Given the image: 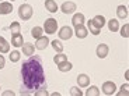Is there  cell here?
I'll use <instances>...</instances> for the list:
<instances>
[{"label":"cell","instance_id":"cell-1","mask_svg":"<svg viewBox=\"0 0 129 96\" xmlns=\"http://www.w3.org/2000/svg\"><path fill=\"white\" fill-rule=\"evenodd\" d=\"M23 82L27 89L37 90L45 86V72L42 67V61L38 56H29V58L23 63L21 67Z\"/></svg>","mask_w":129,"mask_h":96},{"label":"cell","instance_id":"cell-2","mask_svg":"<svg viewBox=\"0 0 129 96\" xmlns=\"http://www.w3.org/2000/svg\"><path fill=\"white\" fill-rule=\"evenodd\" d=\"M32 7L29 6V4H21V6L18 7V17L23 21H28L29 18L32 17Z\"/></svg>","mask_w":129,"mask_h":96},{"label":"cell","instance_id":"cell-3","mask_svg":"<svg viewBox=\"0 0 129 96\" xmlns=\"http://www.w3.org/2000/svg\"><path fill=\"white\" fill-rule=\"evenodd\" d=\"M44 28H45V34H49V35L55 34L56 29H58V22H56V20L55 18H48L45 21V24H44Z\"/></svg>","mask_w":129,"mask_h":96},{"label":"cell","instance_id":"cell-4","mask_svg":"<svg viewBox=\"0 0 129 96\" xmlns=\"http://www.w3.org/2000/svg\"><path fill=\"white\" fill-rule=\"evenodd\" d=\"M115 89H116V86L112 81H107V82L103 84V93L104 95H108V96L114 95V93H115Z\"/></svg>","mask_w":129,"mask_h":96},{"label":"cell","instance_id":"cell-5","mask_svg":"<svg viewBox=\"0 0 129 96\" xmlns=\"http://www.w3.org/2000/svg\"><path fill=\"white\" fill-rule=\"evenodd\" d=\"M95 53L100 58H105L107 56H108V53H110V48H108V45H105V43H100V45L97 46Z\"/></svg>","mask_w":129,"mask_h":96},{"label":"cell","instance_id":"cell-6","mask_svg":"<svg viewBox=\"0 0 129 96\" xmlns=\"http://www.w3.org/2000/svg\"><path fill=\"white\" fill-rule=\"evenodd\" d=\"M60 10H62V13H64V14H73L76 11V3H73V2H64L62 4Z\"/></svg>","mask_w":129,"mask_h":96},{"label":"cell","instance_id":"cell-7","mask_svg":"<svg viewBox=\"0 0 129 96\" xmlns=\"http://www.w3.org/2000/svg\"><path fill=\"white\" fill-rule=\"evenodd\" d=\"M74 28H76V29H74V35L77 36L79 39H84L86 36L88 35V29L86 28L83 24H80V25H76Z\"/></svg>","mask_w":129,"mask_h":96},{"label":"cell","instance_id":"cell-8","mask_svg":"<svg viewBox=\"0 0 129 96\" xmlns=\"http://www.w3.org/2000/svg\"><path fill=\"white\" fill-rule=\"evenodd\" d=\"M72 35H73V31H72L70 26H62L60 31H59V38L63 39V40H68V39H70Z\"/></svg>","mask_w":129,"mask_h":96},{"label":"cell","instance_id":"cell-9","mask_svg":"<svg viewBox=\"0 0 129 96\" xmlns=\"http://www.w3.org/2000/svg\"><path fill=\"white\" fill-rule=\"evenodd\" d=\"M48 45H49V39L46 38V36H44V35H42L41 38H38L37 42H35V48L38 49V50H44V49H46Z\"/></svg>","mask_w":129,"mask_h":96},{"label":"cell","instance_id":"cell-10","mask_svg":"<svg viewBox=\"0 0 129 96\" xmlns=\"http://www.w3.org/2000/svg\"><path fill=\"white\" fill-rule=\"evenodd\" d=\"M77 84H79V86H81V88H87L88 85H90V77L86 75V74H79L77 75Z\"/></svg>","mask_w":129,"mask_h":96},{"label":"cell","instance_id":"cell-11","mask_svg":"<svg viewBox=\"0 0 129 96\" xmlns=\"http://www.w3.org/2000/svg\"><path fill=\"white\" fill-rule=\"evenodd\" d=\"M11 45L16 46V48H20V46H23V35L21 34H13L11 35Z\"/></svg>","mask_w":129,"mask_h":96},{"label":"cell","instance_id":"cell-12","mask_svg":"<svg viewBox=\"0 0 129 96\" xmlns=\"http://www.w3.org/2000/svg\"><path fill=\"white\" fill-rule=\"evenodd\" d=\"M11 11H13V6H11V3H7V2L0 3V14L6 16V14H10Z\"/></svg>","mask_w":129,"mask_h":96},{"label":"cell","instance_id":"cell-13","mask_svg":"<svg viewBox=\"0 0 129 96\" xmlns=\"http://www.w3.org/2000/svg\"><path fill=\"white\" fill-rule=\"evenodd\" d=\"M45 7L49 13H56L58 11V4L55 0H45Z\"/></svg>","mask_w":129,"mask_h":96},{"label":"cell","instance_id":"cell-14","mask_svg":"<svg viewBox=\"0 0 129 96\" xmlns=\"http://www.w3.org/2000/svg\"><path fill=\"white\" fill-rule=\"evenodd\" d=\"M72 63L70 61H68V60H64V61H62V63H59L58 64V70L59 71H62V72H66V71H70L72 70Z\"/></svg>","mask_w":129,"mask_h":96},{"label":"cell","instance_id":"cell-15","mask_svg":"<svg viewBox=\"0 0 129 96\" xmlns=\"http://www.w3.org/2000/svg\"><path fill=\"white\" fill-rule=\"evenodd\" d=\"M34 49H35V46L32 45V43H24L23 45V53L29 57V56L34 54Z\"/></svg>","mask_w":129,"mask_h":96},{"label":"cell","instance_id":"cell-16","mask_svg":"<svg viewBox=\"0 0 129 96\" xmlns=\"http://www.w3.org/2000/svg\"><path fill=\"white\" fill-rule=\"evenodd\" d=\"M9 52H10L9 42H7L3 36H0V53H9Z\"/></svg>","mask_w":129,"mask_h":96},{"label":"cell","instance_id":"cell-17","mask_svg":"<svg viewBox=\"0 0 129 96\" xmlns=\"http://www.w3.org/2000/svg\"><path fill=\"white\" fill-rule=\"evenodd\" d=\"M116 16H118V18L125 20L128 17V8L125 6H118V8H116Z\"/></svg>","mask_w":129,"mask_h":96},{"label":"cell","instance_id":"cell-18","mask_svg":"<svg viewBox=\"0 0 129 96\" xmlns=\"http://www.w3.org/2000/svg\"><path fill=\"white\" fill-rule=\"evenodd\" d=\"M84 22V16L81 13H76L73 16V18H72V24H73L74 26L76 25H80V24Z\"/></svg>","mask_w":129,"mask_h":96},{"label":"cell","instance_id":"cell-19","mask_svg":"<svg viewBox=\"0 0 129 96\" xmlns=\"http://www.w3.org/2000/svg\"><path fill=\"white\" fill-rule=\"evenodd\" d=\"M91 21H93V24L97 25L98 28H103V26L105 25V18H104V16H95Z\"/></svg>","mask_w":129,"mask_h":96},{"label":"cell","instance_id":"cell-20","mask_svg":"<svg viewBox=\"0 0 129 96\" xmlns=\"http://www.w3.org/2000/svg\"><path fill=\"white\" fill-rule=\"evenodd\" d=\"M108 29H110L111 32H116V31H118V29H119V22H118V20L111 18L110 21H108Z\"/></svg>","mask_w":129,"mask_h":96},{"label":"cell","instance_id":"cell-21","mask_svg":"<svg viewBox=\"0 0 129 96\" xmlns=\"http://www.w3.org/2000/svg\"><path fill=\"white\" fill-rule=\"evenodd\" d=\"M31 35L34 36L35 39L41 38V36L44 35V29H42L41 26H34V28L31 29Z\"/></svg>","mask_w":129,"mask_h":96},{"label":"cell","instance_id":"cell-22","mask_svg":"<svg viewBox=\"0 0 129 96\" xmlns=\"http://www.w3.org/2000/svg\"><path fill=\"white\" fill-rule=\"evenodd\" d=\"M88 29H90V34H93V35H98L100 31H101V28H98L97 25H94L91 20L88 21Z\"/></svg>","mask_w":129,"mask_h":96},{"label":"cell","instance_id":"cell-23","mask_svg":"<svg viewBox=\"0 0 129 96\" xmlns=\"http://www.w3.org/2000/svg\"><path fill=\"white\" fill-rule=\"evenodd\" d=\"M100 95V89L97 86H90L86 92V96H98Z\"/></svg>","mask_w":129,"mask_h":96},{"label":"cell","instance_id":"cell-24","mask_svg":"<svg viewBox=\"0 0 129 96\" xmlns=\"http://www.w3.org/2000/svg\"><path fill=\"white\" fill-rule=\"evenodd\" d=\"M52 48H53L55 52H58V53H62V52H63V45H62L59 40H52Z\"/></svg>","mask_w":129,"mask_h":96},{"label":"cell","instance_id":"cell-25","mask_svg":"<svg viewBox=\"0 0 129 96\" xmlns=\"http://www.w3.org/2000/svg\"><path fill=\"white\" fill-rule=\"evenodd\" d=\"M9 29H10V32L11 34H18L20 32V29H21V26H20V22H11V25L9 26Z\"/></svg>","mask_w":129,"mask_h":96},{"label":"cell","instance_id":"cell-26","mask_svg":"<svg viewBox=\"0 0 129 96\" xmlns=\"http://www.w3.org/2000/svg\"><path fill=\"white\" fill-rule=\"evenodd\" d=\"M64 60H68V56L63 54V53H58V54H56L55 57H53V61H55L56 64L62 63V61H64Z\"/></svg>","mask_w":129,"mask_h":96},{"label":"cell","instance_id":"cell-27","mask_svg":"<svg viewBox=\"0 0 129 96\" xmlns=\"http://www.w3.org/2000/svg\"><path fill=\"white\" fill-rule=\"evenodd\" d=\"M20 60V52L14 50L11 52V54H10V61H13V63H17Z\"/></svg>","mask_w":129,"mask_h":96},{"label":"cell","instance_id":"cell-28","mask_svg":"<svg viewBox=\"0 0 129 96\" xmlns=\"http://www.w3.org/2000/svg\"><path fill=\"white\" fill-rule=\"evenodd\" d=\"M70 95L72 96H83V92L77 86H73V88H70Z\"/></svg>","mask_w":129,"mask_h":96},{"label":"cell","instance_id":"cell-29","mask_svg":"<svg viewBox=\"0 0 129 96\" xmlns=\"http://www.w3.org/2000/svg\"><path fill=\"white\" fill-rule=\"evenodd\" d=\"M121 35H122L123 38H128L129 36V25L128 24H125V25L122 26V29H121Z\"/></svg>","mask_w":129,"mask_h":96},{"label":"cell","instance_id":"cell-30","mask_svg":"<svg viewBox=\"0 0 129 96\" xmlns=\"http://www.w3.org/2000/svg\"><path fill=\"white\" fill-rule=\"evenodd\" d=\"M35 95H37V96H44V95L46 96V95H48V90H46V86L37 89V90H35Z\"/></svg>","mask_w":129,"mask_h":96},{"label":"cell","instance_id":"cell-31","mask_svg":"<svg viewBox=\"0 0 129 96\" xmlns=\"http://www.w3.org/2000/svg\"><path fill=\"white\" fill-rule=\"evenodd\" d=\"M128 88H129V85L128 84H125V85H122V88H121V92L118 93V95H128Z\"/></svg>","mask_w":129,"mask_h":96},{"label":"cell","instance_id":"cell-32","mask_svg":"<svg viewBox=\"0 0 129 96\" xmlns=\"http://www.w3.org/2000/svg\"><path fill=\"white\" fill-rule=\"evenodd\" d=\"M4 64H6V60H4L3 56H0V70H2V68H4Z\"/></svg>","mask_w":129,"mask_h":96},{"label":"cell","instance_id":"cell-33","mask_svg":"<svg viewBox=\"0 0 129 96\" xmlns=\"http://www.w3.org/2000/svg\"><path fill=\"white\" fill-rule=\"evenodd\" d=\"M11 2H13V0H11Z\"/></svg>","mask_w":129,"mask_h":96},{"label":"cell","instance_id":"cell-34","mask_svg":"<svg viewBox=\"0 0 129 96\" xmlns=\"http://www.w3.org/2000/svg\"><path fill=\"white\" fill-rule=\"evenodd\" d=\"M0 89H2V88H0Z\"/></svg>","mask_w":129,"mask_h":96}]
</instances>
